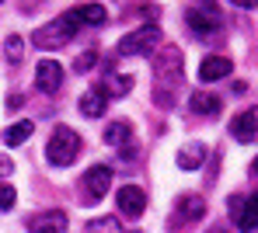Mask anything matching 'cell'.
<instances>
[{
  "label": "cell",
  "instance_id": "1",
  "mask_svg": "<svg viewBox=\"0 0 258 233\" xmlns=\"http://www.w3.org/2000/svg\"><path fill=\"white\" fill-rule=\"evenodd\" d=\"M181 91V52L174 46H164L154 52V101L161 108H171Z\"/></svg>",
  "mask_w": 258,
  "mask_h": 233
},
{
  "label": "cell",
  "instance_id": "2",
  "mask_svg": "<svg viewBox=\"0 0 258 233\" xmlns=\"http://www.w3.org/2000/svg\"><path fill=\"white\" fill-rule=\"evenodd\" d=\"M77 153H81V133L70 126H56L49 143H45V160L52 167H67L77 160Z\"/></svg>",
  "mask_w": 258,
  "mask_h": 233
},
{
  "label": "cell",
  "instance_id": "3",
  "mask_svg": "<svg viewBox=\"0 0 258 233\" xmlns=\"http://www.w3.org/2000/svg\"><path fill=\"white\" fill-rule=\"evenodd\" d=\"M77 28H81V25L74 21V14H63V18H52L42 28H35V32H32V42L39 49H45V52H52V49L70 46V39L77 35Z\"/></svg>",
  "mask_w": 258,
  "mask_h": 233
},
{
  "label": "cell",
  "instance_id": "4",
  "mask_svg": "<svg viewBox=\"0 0 258 233\" xmlns=\"http://www.w3.org/2000/svg\"><path fill=\"white\" fill-rule=\"evenodd\" d=\"M157 42H161V28L157 25H140L119 42V56H147V52L157 49Z\"/></svg>",
  "mask_w": 258,
  "mask_h": 233
},
{
  "label": "cell",
  "instance_id": "5",
  "mask_svg": "<svg viewBox=\"0 0 258 233\" xmlns=\"http://www.w3.org/2000/svg\"><path fill=\"white\" fill-rule=\"evenodd\" d=\"M108 188H112V167H105V164H98V167H91L84 178H81V202L84 205H94V202H101L105 195H108Z\"/></svg>",
  "mask_w": 258,
  "mask_h": 233
},
{
  "label": "cell",
  "instance_id": "6",
  "mask_svg": "<svg viewBox=\"0 0 258 233\" xmlns=\"http://www.w3.org/2000/svg\"><path fill=\"white\" fill-rule=\"evenodd\" d=\"M220 7L216 4H196V7H188V28L196 32V35H213L220 32Z\"/></svg>",
  "mask_w": 258,
  "mask_h": 233
},
{
  "label": "cell",
  "instance_id": "7",
  "mask_svg": "<svg viewBox=\"0 0 258 233\" xmlns=\"http://www.w3.org/2000/svg\"><path fill=\"white\" fill-rule=\"evenodd\" d=\"M63 77H67V70H63L56 59H42V63L35 66V87L42 94H56L63 87Z\"/></svg>",
  "mask_w": 258,
  "mask_h": 233
},
{
  "label": "cell",
  "instance_id": "8",
  "mask_svg": "<svg viewBox=\"0 0 258 233\" xmlns=\"http://www.w3.org/2000/svg\"><path fill=\"white\" fill-rule=\"evenodd\" d=\"M115 202H119V212H122L126 219H136V216H143V209H147V191L140 185H122L119 195H115Z\"/></svg>",
  "mask_w": 258,
  "mask_h": 233
},
{
  "label": "cell",
  "instance_id": "9",
  "mask_svg": "<svg viewBox=\"0 0 258 233\" xmlns=\"http://www.w3.org/2000/svg\"><path fill=\"white\" fill-rule=\"evenodd\" d=\"M28 233H67V212H63V209L35 212V216L28 219Z\"/></svg>",
  "mask_w": 258,
  "mask_h": 233
},
{
  "label": "cell",
  "instance_id": "10",
  "mask_svg": "<svg viewBox=\"0 0 258 233\" xmlns=\"http://www.w3.org/2000/svg\"><path fill=\"white\" fill-rule=\"evenodd\" d=\"M230 136L237 143H251L258 136V108H244L234 122H230Z\"/></svg>",
  "mask_w": 258,
  "mask_h": 233
},
{
  "label": "cell",
  "instance_id": "11",
  "mask_svg": "<svg viewBox=\"0 0 258 233\" xmlns=\"http://www.w3.org/2000/svg\"><path fill=\"white\" fill-rule=\"evenodd\" d=\"M206 216V202H203V195H181L178 198V205H174V219L178 223H196V219H203Z\"/></svg>",
  "mask_w": 258,
  "mask_h": 233
},
{
  "label": "cell",
  "instance_id": "12",
  "mask_svg": "<svg viewBox=\"0 0 258 233\" xmlns=\"http://www.w3.org/2000/svg\"><path fill=\"white\" fill-rule=\"evenodd\" d=\"M230 219L241 233H258V212L244 198H230Z\"/></svg>",
  "mask_w": 258,
  "mask_h": 233
},
{
  "label": "cell",
  "instance_id": "13",
  "mask_svg": "<svg viewBox=\"0 0 258 233\" xmlns=\"http://www.w3.org/2000/svg\"><path fill=\"white\" fill-rule=\"evenodd\" d=\"M77 108L84 111L87 119H101V115H105V108H108V97H105V91H101V87L94 84V87H87V91L81 94Z\"/></svg>",
  "mask_w": 258,
  "mask_h": 233
},
{
  "label": "cell",
  "instance_id": "14",
  "mask_svg": "<svg viewBox=\"0 0 258 233\" xmlns=\"http://www.w3.org/2000/svg\"><path fill=\"white\" fill-rule=\"evenodd\" d=\"M230 70H234V63H230L227 56H210V59H203V66H199V80L213 84V80L230 77Z\"/></svg>",
  "mask_w": 258,
  "mask_h": 233
},
{
  "label": "cell",
  "instance_id": "15",
  "mask_svg": "<svg viewBox=\"0 0 258 233\" xmlns=\"http://www.w3.org/2000/svg\"><path fill=\"white\" fill-rule=\"evenodd\" d=\"M203 160H206V146L203 143H188V146L178 150V167L181 171H199Z\"/></svg>",
  "mask_w": 258,
  "mask_h": 233
},
{
  "label": "cell",
  "instance_id": "16",
  "mask_svg": "<svg viewBox=\"0 0 258 233\" xmlns=\"http://www.w3.org/2000/svg\"><path fill=\"white\" fill-rule=\"evenodd\" d=\"M188 108L196 115H203V119H216L220 115V97H213V94H206V91H196L188 97Z\"/></svg>",
  "mask_w": 258,
  "mask_h": 233
},
{
  "label": "cell",
  "instance_id": "17",
  "mask_svg": "<svg viewBox=\"0 0 258 233\" xmlns=\"http://www.w3.org/2000/svg\"><path fill=\"white\" fill-rule=\"evenodd\" d=\"M70 14H74L77 25H81V21H84V25H105V21H108V11H105L101 4H81V7H74Z\"/></svg>",
  "mask_w": 258,
  "mask_h": 233
},
{
  "label": "cell",
  "instance_id": "18",
  "mask_svg": "<svg viewBox=\"0 0 258 233\" xmlns=\"http://www.w3.org/2000/svg\"><path fill=\"white\" fill-rule=\"evenodd\" d=\"M98 87L105 91V97H122L133 91V77L129 73H108V80H101Z\"/></svg>",
  "mask_w": 258,
  "mask_h": 233
},
{
  "label": "cell",
  "instance_id": "19",
  "mask_svg": "<svg viewBox=\"0 0 258 233\" xmlns=\"http://www.w3.org/2000/svg\"><path fill=\"white\" fill-rule=\"evenodd\" d=\"M32 133H35V126H32L28 119H21V122H14V126H7L4 140H7V146H21V143H28Z\"/></svg>",
  "mask_w": 258,
  "mask_h": 233
},
{
  "label": "cell",
  "instance_id": "20",
  "mask_svg": "<svg viewBox=\"0 0 258 233\" xmlns=\"http://www.w3.org/2000/svg\"><path fill=\"white\" fill-rule=\"evenodd\" d=\"M87 233H126V226L119 216H98L87 223Z\"/></svg>",
  "mask_w": 258,
  "mask_h": 233
},
{
  "label": "cell",
  "instance_id": "21",
  "mask_svg": "<svg viewBox=\"0 0 258 233\" xmlns=\"http://www.w3.org/2000/svg\"><path fill=\"white\" fill-rule=\"evenodd\" d=\"M129 133H133V129H129L126 122H112V126L105 129V143H108V146H126Z\"/></svg>",
  "mask_w": 258,
  "mask_h": 233
},
{
  "label": "cell",
  "instance_id": "22",
  "mask_svg": "<svg viewBox=\"0 0 258 233\" xmlns=\"http://www.w3.org/2000/svg\"><path fill=\"white\" fill-rule=\"evenodd\" d=\"M21 49H25V39H21V35H7V39H4V56H7V63H21V56H25Z\"/></svg>",
  "mask_w": 258,
  "mask_h": 233
},
{
  "label": "cell",
  "instance_id": "23",
  "mask_svg": "<svg viewBox=\"0 0 258 233\" xmlns=\"http://www.w3.org/2000/svg\"><path fill=\"white\" fill-rule=\"evenodd\" d=\"M14 202H18V191L11 185H0V209L7 212V209H14Z\"/></svg>",
  "mask_w": 258,
  "mask_h": 233
},
{
  "label": "cell",
  "instance_id": "24",
  "mask_svg": "<svg viewBox=\"0 0 258 233\" xmlns=\"http://www.w3.org/2000/svg\"><path fill=\"white\" fill-rule=\"evenodd\" d=\"M94 63H98V52H84V56L74 63V70H77V73H84V70H91V66H94Z\"/></svg>",
  "mask_w": 258,
  "mask_h": 233
},
{
  "label": "cell",
  "instance_id": "25",
  "mask_svg": "<svg viewBox=\"0 0 258 233\" xmlns=\"http://www.w3.org/2000/svg\"><path fill=\"white\" fill-rule=\"evenodd\" d=\"M11 171H14V164H11V160H7V157H0V178H7V174H11Z\"/></svg>",
  "mask_w": 258,
  "mask_h": 233
},
{
  "label": "cell",
  "instance_id": "26",
  "mask_svg": "<svg viewBox=\"0 0 258 233\" xmlns=\"http://www.w3.org/2000/svg\"><path fill=\"white\" fill-rule=\"evenodd\" d=\"M248 205H251V209H255V212H258V191H255V195H251V198H248Z\"/></svg>",
  "mask_w": 258,
  "mask_h": 233
},
{
  "label": "cell",
  "instance_id": "27",
  "mask_svg": "<svg viewBox=\"0 0 258 233\" xmlns=\"http://www.w3.org/2000/svg\"><path fill=\"white\" fill-rule=\"evenodd\" d=\"M255 174H258V157H255Z\"/></svg>",
  "mask_w": 258,
  "mask_h": 233
},
{
  "label": "cell",
  "instance_id": "28",
  "mask_svg": "<svg viewBox=\"0 0 258 233\" xmlns=\"http://www.w3.org/2000/svg\"><path fill=\"white\" fill-rule=\"evenodd\" d=\"M210 233H223V230H210Z\"/></svg>",
  "mask_w": 258,
  "mask_h": 233
}]
</instances>
